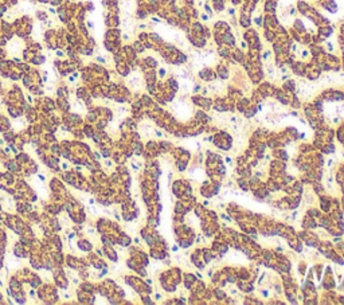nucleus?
<instances>
[{"label": "nucleus", "instance_id": "obj_4", "mask_svg": "<svg viewBox=\"0 0 344 305\" xmlns=\"http://www.w3.org/2000/svg\"><path fill=\"white\" fill-rule=\"evenodd\" d=\"M77 246H78V249L83 253H90L93 250V245L86 238H82V237H79V239L77 242Z\"/></svg>", "mask_w": 344, "mask_h": 305}, {"label": "nucleus", "instance_id": "obj_1", "mask_svg": "<svg viewBox=\"0 0 344 305\" xmlns=\"http://www.w3.org/2000/svg\"><path fill=\"white\" fill-rule=\"evenodd\" d=\"M38 297L42 300L44 304H55L59 300V296H58L55 284H46V285H41L38 288Z\"/></svg>", "mask_w": 344, "mask_h": 305}, {"label": "nucleus", "instance_id": "obj_5", "mask_svg": "<svg viewBox=\"0 0 344 305\" xmlns=\"http://www.w3.org/2000/svg\"><path fill=\"white\" fill-rule=\"evenodd\" d=\"M104 253L110 261H113V262L118 261V257H117V254H116V252L113 250V248H112V245H104Z\"/></svg>", "mask_w": 344, "mask_h": 305}, {"label": "nucleus", "instance_id": "obj_7", "mask_svg": "<svg viewBox=\"0 0 344 305\" xmlns=\"http://www.w3.org/2000/svg\"><path fill=\"white\" fill-rule=\"evenodd\" d=\"M0 211H2V204H0Z\"/></svg>", "mask_w": 344, "mask_h": 305}, {"label": "nucleus", "instance_id": "obj_3", "mask_svg": "<svg viewBox=\"0 0 344 305\" xmlns=\"http://www.w3.org/2000/svg\"><path fill=\"white\" fill-rule=\"evenodd\" d=\"M77 298L79 304H93L96 301V296L93 292H87L81 288L77 289Z\"/></svg>", "mask_w": 344, "mask_h": 305}, {"label": "nucleus", "instance_id": "obj_6", "mask_svg": "<svg viewBox=\"0 0 344 305\" xmlns=\"http://www.w3.org/2000/svg\"><path fill=\"white\" fill-rule=\"evenodd\" d=\"M79 288L83 289V290H87V292H93V293L96 292V285H93L92 282H89V281L81 282V284H79Z\"/></svg>", "mask_w": 344, "mask_h": 305}, {"label": "nucleus", "instance_id": "obj_2", "mask_svg": "<svg viewBox=\"0 0 344 305\" xmlns=\"http://www.w3.org/2000/svg\"><path fill=\"white\" fill-rule=\"evenodd\" d=\"M52 278H54V284L55 286H58V288H61V289H63L66 290L69 288V280H67V277H66V273L63 270V268L62 266H57L52 269Z\"/></svg>", "mask_w": 344, "mask_h": 305}]
</instances>
